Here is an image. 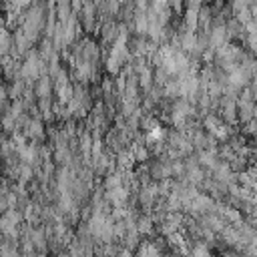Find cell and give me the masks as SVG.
Listing matches in <instances>:
<instances>
[{"instance_id":"1","label":"cell","mask_w":257,"mask_h":257,"mask_svg":"<svg viewBox=\"0 0 257 257\" xmlns=\"http://www.w3.org/2000/svg\"><path fill=\"white\" fill-rule=\"evenodd\" d=\"M213 18H215V12H213L211 4H203L201 10H199V28L209 32L211 26H213Z\"/></svg>"},{"instance_id":"2","label":"cell","mask_w":257,"mask_h":257,"mask_svg":"<svg viewBox=\"0 0 257 257\" xmlns=\"http://www.w3.org/2000/svg\"><path fill=\"white\" fill-rule=\"evenodd\" d=\"M197 44H199V36H197V32H193V30H185V32H181V46H183L187 52H193V50L197 48Z\"/></svg>"},{"instance_id":"3","label":"cell","mask_w":257,"mask_h":257,"mask_svg":"<svg viewBox=\"0 0 257 257\" xmlns=\"http://www.w3.org/2000/svg\"><path fill=\"white\" fill-rule=\"evenodd\" d=\"M199 28V10H185V30H197Z\"/></svg>"},{"instance_id":"4","label":"cell","mask_w":257,"mask_h":257,"mask_svg":"<svg viewBox=\"0 0 257 257\" xmlns=\"http://www.w3.org/2000/svg\"><path fill=\"white\" fill-rule=\"evenodd\" d=\"M243 32H245V26H243L237 18H231V20L227 22V34H229L231 38H239V36H243Z\"/></svg>"},{"instance_id":"5","label":"cell","mask_w":257,"mask_h":257,"mask_svg":"<svg viewBox=\"0 0 257 257\" xmlns=\"http://www.w3.org/2000/svg\"><path fill=\"white\" fill-rule=\"evenodd\" d=\"M235 18L245 26V24H249L251 20H253V14H251V8L247 6V8H243V10H239L237 14H235Z\"/></svg>"},{"instance_id":"6","label":"cell","mask_w":257,"mask_h":257,"mask_svg":"<svg viewBox=\"0 0 257 257\" xmlns=\"http://www.w3.org/2000/svg\"><path fill=\"white\" fill-rule=\"evenodd\" d=\"M8 48H10V32L4 30V32H2V54H4V56L8 54Z\"/></svg>"},{"instance_id":"7","label":"cell","mask_w":257,"mask_h":257,"mask_svg":"<svg viewBox=\"0 0 257 257\" xmlns=\"http://www.w3.org/2000/svg\"><path fill=\"white\" fill-rule=\"evenodd\" d=\"M203 4H205V0H187V8H191V10H201Z\"/></svg>"},{"instance_id":"8","label":"cell","mask_w":257,"mask_h":257,"mask_svg":"<svg viewBox=\"0 0 257 257\" xmlns=\"http://www.w3.org/2000/svg\"><path fill=\"white\" fill-rule=\"evenodd\" d=\"M205 2H209V4H213V2H215V0H205Z\"/></svg>"},{"instance_id":"9","label":"cell","mask_w":257,"mask_h":257,"mask_svg":"<svg viewBox=\"0 0 257 257\" xmlns=\"http://www.w3.org/2000/svg\"><path fill=\"white\" fill-rule=\"evenodd\" d=\"M163 2H167V0H163Z\"/></svg>"}]
</instances>
